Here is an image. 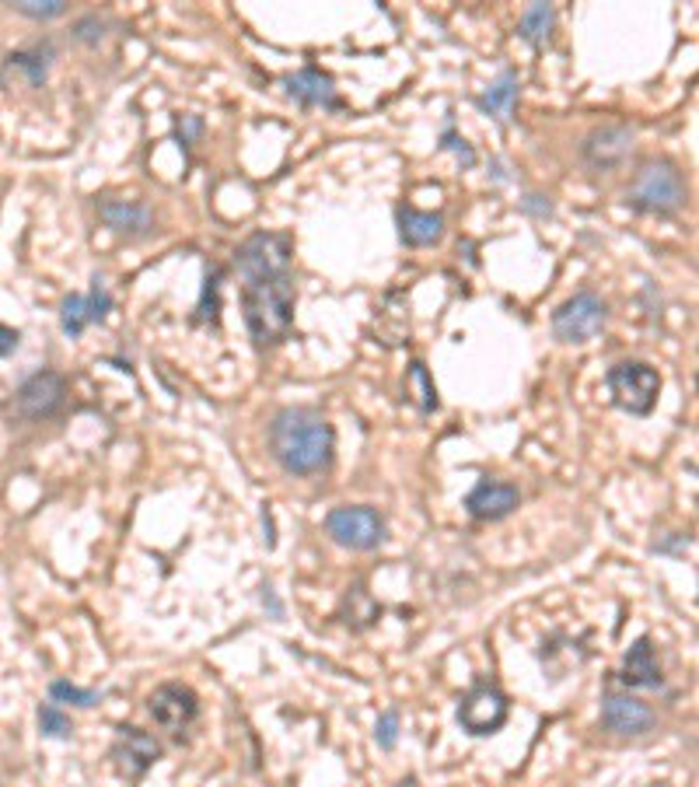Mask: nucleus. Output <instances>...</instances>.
Segmentation results:
<instances>
[{"mask_svg": "<svg viewBox=\"0 0 699 787\" xmlns=\"http://www.w3.org/2000/svg\"><path fill=\"white\" fill-rule=\"evenodd\" d=\"M270 448L287 473L312 476V473H322L333 462L336 434H333V424L325 421L322 413H315L308 406H294V410H280L273 416Z\"/></svg>", "mask_w": 699, "mask_h": 787, "instance_id": "obj_1", "label": "nucleus"}, {"mask_svg": "<svg viewBox=\"0 0 699 787\" xmlns=\"http://www.w3.org/2000/svg\"><path fill=\"white\" fill-rule=\"evenodd\" d=\"M242 312L255 346H273L291 336L294 326V276H252L242 287Z\"/></svg>", "mask_w": 699, "mask_h": 787, "instance_id": "obj_2", "label": "nucleus"}, {"mask_svg": "<svg viewBox=\"0 0 699 787\" xmlns=\"http://www.w3.org/2000/svg\"><path fill=\"white\" fill-rule=\"evenodd\" d=\"M686 203V182L671 161H647L637 172L634 190H629V206L644 214H675Z\"/></svg>", "mask_w": 699, "mask_h": 787, "instance_id": "obj_3", "label": "nucleus"}, {"mask_svg": "<svg viewBox=\"0 0 699 787\" xmlns=\"http://www.w3.org/2000/svg\"><path fill=\"white\" fill-rule=\"evenodd\" d=\"M605 382H609L616 406L626 413H637V416L655 410L658 392H661V375L644 361H622V364L609 367V379Z\"/></svg>", "mask_w": 699, "mask_h": 787, "instance_id": "obj_4", "label": "nucleus"}, {"mask_svg": "<svg viewBox=\"0 0 699 787\" xmlns=\"http://www.w3.org/2000/svg\"><path fill=\"white\" fill-rule=\"evenodd\" d=\"M605 301L591 291H580L567 297L564 305L553 312V333L564 343H588L605 326Z\"/></svg>", "mask_w": 699, "mask_h": 787, "instance_id": "obj_5", "label": "nucleus"}, {"mask_svg": "<svg viewBox=\"0 0 699 787\" xmlns=\"http://www.w3.org/2000/svg\"><path fill=\"white\" fill-rule=\"evenodd\" d=\"M291 252L294 242L280 231H260L252 235L239 252H235V266L245 281L252 276H273V273H287L291 270Z\"/></svg>", "mask_w": 699, "mask_h": 787, "instance_id": "obj_6", "label": "nucleus"}, {"mask_svg": "<svg viewBox=\"0 0 699 787\" xmlns=\"http://www.w3.org/2000/svg\"><path fill=\"white\" fill-rule=\"evenodd\" d=\"M330 525V536L340 543V546H350V549H375L382 539H385V522L375 507H336L325 518Z\"/></svg>", "mask_w": 699, "mask_h": 787, "instance_id": "obj_7", "label": "nucleus"}, {"mask_svg": "<svg viewBox=\"0 0 699 787\" xmlns=\"http://www.w3.org/2000/svg\"><path fill=\"white\" fill-rule=\"evenodd\" d=\"M67 400V379L57 372H36L26 385L14 392V413L21 421H42L53 416Z\"/></svg>", "mask_w": 699, "mask_h": 787, "instance_id": "obj_8", "label": "nucleus"}, {"mask_svg": "<svg viewBox=\"0 0 699 787\" xmlns=\"http://www.w3.org/2000/svg\"><path fill=\"white\" fill-rule=\"evenodd\" d=\"M148 710H151V717H154V725H161V728L172 731V735H182L185 728L196 722L200 700H196V693H193L190 686L165 683V686H158V689L151 693Z\"/></svg>", "mask_w": 699, "mask_h": 787, "instance_id": "obj_9", "label": "nucleus"}, {"mask_svg": "<svg viewBox=\"0 0 699 787\" xmlns=\"http://www.w3.org/2000/svg\"><path fill=\"white\" fill-rule=\"evenodd\" d=\"M458 722L473 735H494L507 722V697L497 686H479L458 707Z\"/></svg>", "mask_w": 699, "mask_h": 787, "instance_id": "obj_10", "label": "nucleus"}, {"mask_svg": "<svg viewBox=\"0 0 699 787\" xmlns=\"http://www.w3.org/2000/svg\"><path fill=\"white\" fill-rule=\"evenodd\" d=\"M112 756H115L120 770H123L130 780H140V777H144V774L154 767V763H158L161 746L154 743V735L140 731V728H133V725H123L120 735H115Z\"/></svg>", "mask_w": 699, "mask_h": 787, "instance_id": "obj_11", "label": "nucleus"}, {"mask_svg": "<svg viewBox=\"0 0 699 787\" xmlns=\"http://www.w3.org/2000/svg\"><path fill=\"white\" fill-rule=\"evenodd\" d=\"M601 722L616 735H644L650 725H655V710L637 697H616L612 693V697H605Z\"/></svg>", "mask_w": 699, "mask_h": 787, "instance_id": "obj_12", "label": "nucleus"}, {"mask_svg": "<svg viewBox=\"0 0 699 787\" xmlns=\"http://www.w3.org/2000/svg\"><path fill=\"white\" fill-rule=\"evenodd\" d=\"M465 507H469V515L479 518V522H497V518L510 515L518 507V487H510V483H497V480H483L479 487L465 497Z\"/></svg>", "mask_w": 699, "mask_h": 787, "instance_id": "obj_13", "label": "nucleus"}, {"mask_svg": "<svg viewBox=\"0 0 699 787\" xmlns=\"http://www.w3.org/2000/svg\"><path fill=\"white\" fill-rule=\"evenodd\" d=\"M99 218L105 221V228L115 231V235L140 239V235H148L151 231V211L136 200H102Z\"/></svg>", "mask_w": 699, "mask_h": 787, "instance_id": "obj_14", "label": "nucleus"}, {"mask_svg": "<svg viewBox=\"0 0 699 787\" xmlns=\"http://www.w3.org/2000/svg\"><path fill=\"white\" fill-rule=\"evenodd\" d=\"M287 95L301 105H322V109H336L340 99H336V88H333V78L315 71V67H305V71L291 74L287 81Z\"/></svg>", "mask_w": 699, "mask_h": 787, "instance_id": "obj_15", "label": "nucleus"}, {"mask_svg": "<svg viewBox=\"0 0 699 787\" xmlns=\"http://www.w3.org/2000/svg\"><path fill=\"white\" fill-rule=\"evenodd\" d=\"M629 148H634V133H629L626 127H605V130H595L588 137L585 154H588L591 165L612 169L629 154Z\"/></svg>", "mask_w": 699, "mask_h": 787, "instance_id": "obj_16", "label": "nucleus"}, {"mask_svg": "<svg viewBox=\"0 0 699 787\" xmlns=\"http://www.w3.org/2000/svg\"><path fill=\"white\" fill-rule=\"evenodd\" d=\"M375 330H378V340L388 343V346H399V343L409 340V301H406V294H399V291L385 294L382 309L375 315Z\"/></svg>", "mask_w": 699, "mask_h": 787, "instance_id": "obj_17", "label": "nucleus"}, {"mask_svg": "<svg viewBox=\"0 0 699 787\" xmlns=\"http://www.w3.org/2000/svg\"><path fill=\"white\" fill-rule=\"evenodd\" d=\"M622 683L626 686H647V689L661 686V668L655 662V647H650L647 637H640L634 647H629L626 665H622Z\"/></svg>", "mask_w": 699, "mask_h": 787, "instance_id": "obj_18", "label": "nucleus"}, {"mask_svg": "<svg viewBox=\"0 0 699 787\" xmlns=\"http://www.w3.org/2000/svg\"><path fill=\"white\" fill-rule=\"evenodd\" d=\"M399 235L406 245H434L445 235V218L440 214H424L413 206H399Z\"/></svg>", "mask_w": 699, "mask_h": 787, "instance_id": "obj_19", "label": "nucleus"}, {"mask_svg": "<svg viewBox=\"0 0 699 787\" xmlns=\"http://www.w3.org/2000/svg\"><path fill=\"white\" fill-rule=\"evenodd\" d=\"M11 74H26V81L32 88H39L45 81V74H50V50H21V53H11L4 60V81Z\"/></svg>", "mask_w": 699, "mask_h": 787, "instance_id": "obj_20", "label": "nucleus"}, {"mask_svg": "<svg viewBox=\"0 0 699 787\" xmlns=\"http://www.w3.org/2000/svg\"><path fill=\"white\" fill-rule=\"evenodd\" d=\"M515 102H518V74H504L494 88L486 91V95L476 99V105L489 115H500L507 120L510 112H515Z\"/></svg>", "mask_w": 699, "mask_h": 787, "instance_id": "obj_21", "label": "nucleus"}, {"mask_svg": "<svg viewBox=\"0 0 699 787\" xmlns=\"http://www.w3.org/2000/svg\"><path fill=\"white\" fill-rule=\"evenodd\" d=\"M406 392H413L416 406L424 410V413L437 410V389H434V382H430V375H427V364H424V361H413V364H409Z\"/></svg>", "mask_w": 699, "mask_h": 787, "instance_id": "obj_22", "label": "nucleus"}, {"mask_svg": "<svg viewBox=\"0 0 699 787\" xmlns=\"http://www.w3.org/2000/svg\"><path fill=\"white\" fill-rule=\"evenodd\" d=\"M60 326L70 340H78L84 333V326H91V309L84 294H70L60 309Z\"/></svg>", "mask_w": 699, "mask_h": 787, "instance_id": "obj_23", "label": "nucleus"}, {"mask_svg": "<svg viewBox=\"0 0 699 787\" xmlns=\"http://www.w3.org/2000/svg\"><path fill=\"white\" fill-rule=\"evenodd\" d=\"M553 21H556V14H553L549 4H531V8L525 11V18H521V36H525L528 42L539 46V42L549 39Z\"/></svg>", "mask_w": 699, "mask_h": 787, "instance_id": "obj_24", "label": "nucleus"}, {"mask_svg": "<svg viewBox=\"0 0 699 787\" xmlns=\"http://www.w3.org/2000/svg\"><path fill=\"white\" fill-rule=\"evenodd\" d=\"M217 312H221V270L210 266L206 284H203V297L196 305V322H217Z\"/></svg>", "mask_w": 699, "mask_h": 787, "instance_id": "obj_25", "label": "nucleus"}, {"mask_svg": "<svg viewBox=\"0 0 699 787\" xmlns=\"http://www.w3.org/2000/svg\"><path fill=\"white\" fill-rule=\"evenodd\" d=\"M50 697L60 700V704H74V707H95L102 700V693L95 689H78V686H70V683H53L50 686Z\"/></svg>", "mask_w": 699, "mask_h": 787, "instance_id": "obj_26", "label": "nucleus"}, {"mask_svg": "<svg viewBox=\"0 0 699 787\" xmlns=\"http://www.w3.org/2000/svg\"><path fill=\"white\" fill-rule=\"evenodd\" d=\"M39 728H42V735H50V738H67L70 731V717L60 710V707H53V704H42L39 707Z\"/></svg>", "mask_w": 699, "mask_h": 787, "instance_id": "obj_27", "label": "nucleus"}, {"mask_svg": "<svg viewBox=\"0 0 699 787\" xmlns=\"http://www.w3.org/2000/svg\"><path fill=\"white\" fill-rule=\"evenodd\" d=\"M18 14H29V18H57L67 11L63 0H14L11 4Z\"/></svg>", "mask_w": 699, "mask_h": 787, "instance_id": "obj_28", "label": "nucleus"}, {"mask_svg": "<svg viewBox=\"0 0 699 787\" xmlns=\"http://www.w3.org/2000/svg\"><path fill=\"white\" fill-rule=\"evenodd\" d=\"M88 309H91V322H105L109 312H112V294L105 291V284L99 281H91V294H88Z\"/></svg>", "mask_w": 699, "mask_h": 787, "instance_id": "obj_29", "label": "nucleus"}, {"mask_svg": "<svg viewBox=\"0 0 699 787\" xmlns=\"http://www.w3.org/2000/svg\"><path fill=\"white\" fill-rule=\"evenodd\" d=\"M440 148H448V151H458V158L465 161V169H473V165H476V151H473L469 144H465V141H462V137H458V133H455L452 127L445 130V137H440Z\"/></svg>", "mask_w": 699, "mask_h": 787, "instance_id": "obj_30", "label": "nucleus"}, {"mask_svg": "<svg viewBox=\"0 0 699 787\" xmlns=\"http://www.w3.org/2000/svg\"><path fill=\"white\" fill-rule=\"evenodd\" d=\"M378 746L382 749H395V735H399V717H395L392 710H385L382 717H378Z\"/></svg>", "mask_w": 699, "mask_h": 787, "instance_id": "obj_31", "label": "nucleus"}, {"mask_svg": "<svg viewBox=\"0 0 699 787\" xmlns=\"http://www.w3.org/2000/svg\"><path fill=\"white\" fill-rule=\"evenodd\" d=\"M18 343H21V333L11 330V326H0V357H8L18 351Z\"/></svg>", "mask_w": 699, "mask_h": 787, "instance_id": "obj_32", "label": "nucleus"}, {"mask_svg": "<svg viewBox=\"0 0 699 787\" xmlns=\"http://www.w3.org/2000/svg\"><path fill=\"white\" fill-rule=\"evenodd\" d=\"M78 39L99 42V39H102V21H99V18H84L81 26H78Z\"/></svg>", "mask_w": 699, "mask_h": 787, "instance_id": "obj_33", "label": "nucleus"}, {"mask_svg": "<svg viewBox=\"0 0 699 787\" xmlns=\"http://www.w3.org/2000/svg\"><path fill=\"white\" fill-rule=\"evenodd\" d=\"M525 211H528V214L546 218V214H553V203H549V200L543 203V196H528V200H525Z\"/></svg>", "mask_w": 699, "mask_h": 787, "instance_id": "obj_34", "label": "nucleus"}, {"mask_svg": "<svg viewBox=\"0 0 699 787\" xmlns=\"http://www.w3.org/2000/svg\"><path fill=\"white\" fill-rule=\"evenodd\" d=\"M263 602H266V606H270V613H273V616H280V613H284V609H280V602L273 598V588H263Z\"/></svg>", "mask_w": 699, "mask_h": 787, "instance_id": "obj_35", "label": "nucleus"}]
</instances>
